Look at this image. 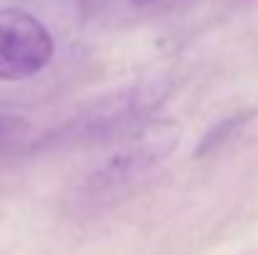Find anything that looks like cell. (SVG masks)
I'll return each mask as SVG.
<instances>
[{"mask_svg":"<svg viewBox=\"0 0 258 255\" xmlns=\"http://www.w3.org/2000/svg\"><path fill=\"white\" fill-rule=\"evenodd\" d=\"M23 130V120L18 115H0V145L13 140Z\"/></svg>","mask_w":258,"mask_h":255,"instance_id":"3","label":"cell"},{"mask_svg":"<svg viewBox=\"0 0 258 255\" xmlns=\"http://www.w3.org/2000/svg\"><path fill=\"white\" fill-rule=\"evenodd\" d=\"M136 5H148V3H153V0H133Z\"/></svg>","mask_w":258,"mask_h":255,"instance_id":"4","label":"cell"},{"mask_svg":"<svg viewBox=\"0 0 258 255\" xmlns=\"http://www.w3.org/2000/svg\"><path fill=\"white\" fill-rule=\"evenodd\" d=\"M166 153H168V145H163L161 140H148L146 145H138V148L113 155L103 168H98L88 178L83 193H81V200L95 203V205L115 200L131 183L143 178Z\"/></svg>","mask_w":258,"mask_h":255,"instance_id":"2","label":"cell"},{"mask_svg":"<svg viewBox=\"0 0 258 255\" xmlns=\"http://www.w3.org/2000/svg\"><path fill=\"white\" fill-rule=\"evenodd\" d=\"M48 28L20 8H0V80L38 75L53 58Z\"/></svg>","mask_w":258,"mask_h":255,"instance_id":"1","label":"cell"}]
</instances>
